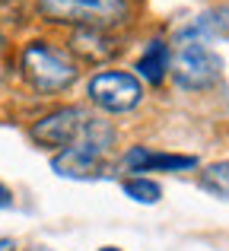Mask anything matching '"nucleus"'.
<instances>
[{
    "mask_svg": "<svg viewBox=\"0 0 229 251\" xmlns=\"http://www.w3.org/2000/svg\"><path fill=\"white\" fill-rule=\"evenodd\" d=\"M118 134L108 121L102 118H86L80 137H76L70 147L57 150L54 159H51V169L61 178H76V181H93V178H102L108 169V153H112Z\"/></svg>",
    "mask_w": 229,
    "mask_h": 251,
    "instance_id": "1",
    "label": "nucleus"
},
{
    "mask_svg": "<svg viewBox=\"0 0 229 251\" xmlns=\"http://www.w3.org/2000/svg\"><path fill=\"white\" fill-rule=\"evenodd\" d=\"M38 16L76 32H108L127 19V0H38Z\"/></svg>",
    "mask_w": 229,
    "mask_h": 251,
    "instance_id": "2",
    "label": "nucleus"
},
{
    "mask_svg": "<svg viewBox=\"0 0 229 251\" xmlns=\"http://www.w3.org/2000/svg\"><path fill=\"white\" fill-rule=\"evenodd\" d=\"M19 70H23V80L32 86L35 92H64L74 86V80L80 76L74 57L67 51L54 48L51 42H29L19 54Z\"/></svg>",
    "mask_w": 229,
    "mask_h": 251,
    "instance_id": "3",
    "label": "nucleus"
},
{
    "mask_svg": "<svg viewBox=\"0 0 229 251\" xmlns=\"http://www.w3.org/2000/svg\"><path fill=\"white\" fill-rule=\"evenodd\" d=\"M172 80L188 92H201L217 86L220 74H223V61L217 51H210L201 42H178V51L172 54V67H169Z\"/></svg>",
    "mask_w": 229,
    "mask_h": 251,
    "instance_id": "4",
    "label": "nucleus"
},
{
    "mask_svg": "<svg viewBox=\"0 0 229 251\" xmlns=\"http://www.w3.org/2000/svg\"><path fill=\"white\" fill-rule=\"evenodd\" d=\"M86 96L96 108L108 115H124L143 102V83L137 80V74H127V70H99L89 76Z\"/></svg>",
    "mask_w": 229,
    "mask_h": 251,
    "instance_id": "5",
    "label": "nucleus"
},
{
    "mask_svg": "<svg viewBox=\"0 0 229 251\" xmlns=\"http://www.w3.org/2000/svg\"><path fill=\"white\" fill-rule=\"evenodd\" d=\"M83 124H86V111L80 105H61V108L48 111L29 127V140L45 150H64L80 137Z\"/></svg>",
    "mask_w": 229,
    "mask_h": 251,
    "instance_id": "6",
    "label": "nucleus"
},
{
    "mask_svg": "<svg viewBox=\"0 0 229 251\" xmlns=\"http://www.w3.org/2000/svg\"><path fill=\"white\" fill-rule=\"evenodd\" d=\"M121 166L127 172H188V169H198V156H181V153H156V150L147 147H130L124 153Z\"/></svg>",
    "mask_w": 229,
    "mask_h": 251,
    "instance_id": "7",
    "label": "nucleus"
},
{
    "mask_svg": "<svg viewBox=\"0 0 229 251\" xmlns=\"http://www.w3.org/2000/svg\"><path fill=\"white\" fill-rule=\"evenodd\" d=\"M169 67H172V51L162 38H153V42L143 48V54L137 57L134 70H137V80H147L150 86H159L169 76Z\"/></svg>",
    "mask_w": 229,
    "mask_h": 251,
    "instance_id": "8",
    "label": "nucleus"
},
{
    "mask_svg": "<svg viewBox=\"0 0 229 251\" xmlns=\"http://www.w3.org/2000/svg\"><path fill=\"white\" fill-rule=\"evenodd\" d=\"M229 32V10H210L204 13V16H198L191 25H185V29L178 32V42H213V38L226 35Z\"/></svg>",
    "mask_w": 229,
    "mask_h": 251,
    "instance_id": "9",
    "label": "nucleus"
},
{
    "mask_svg": "<svg viewBox=\"0 0 229 251\" xmlns=\"http://www.w3.org/2000/svg\"><path fill=\"white\" fill-rule=\"evenodd\" d=\"M121 191L134 203H159V197H162V184L153 181V178H147V175H130V178H124V181H121Z\"/></svg>",
    "mask_w": 229,
    "mask_h": 251,
    "instance_id": "10",
    "label": "nucleus"
},
{
    "mask_svg": "<svg viewBox=\"0 0 229 251\" xmlns=\"http://www.w3.org/2000/svg\"><path fill=\"white\" fill-rule=\"evenodd\" d=\"M201 188L210 191L220 201H229V159L213 162V166H207L201 172Z\"/></svg>",
    "mask_w": 229,
    "mask_h": 251,
    "instance_id": "11",
    "label": "nucleus"
},
{
    "mask_svg": "<svg viewBox=\"0 0 229 251\" xmlns=\"http://www.w3.org/2000/svg\"><path fill=\"white\" fill-rule=\"evenodd\" d=\"M10 207H13V194L6 184H0V210H10Z\"/></svg>",
    "mask_w": 229,
    "mask_h": 251,
    "instance_id": "12",
    "label": "nucleus"
},
{
    "mask_svg": "<svg viewBox=\"0 0 229 251\" xmlns=\"http://www.w3.org/2000/svg\"><path fill=\"white\" fill-rule=\"evenodd\" d=\"M0 251H19V248H16L13 239H0Z\"/></svg>",
    "mask_w": 229,
    "mask_h": 251,
    "instance_id": "13",
    "label": "nucleus"
},
{
    "mask_svg": "<svg viewBox=\"0 0 229 251\" xmlns=\"http://www.w3.org/2000/svg\"><path fill=\"white\" fill-rule=\"evenodd\" d=\"M96 251H124V248H118V245H102V248H96Z\"/></svg>",
    "mask_w": 229,
    "mask_h": 251,
    "instance_id": "14",
    "label": "nucleus"
},
{
    "mask_svg": "<svg viewBox=\"0 0 229 251\" xmlns=\"http://www.w3.org/2000/svg\"><path fill=\"white\" fill-rule=\"evenodd\" d=\"M3 48H6V38H3V32H0V54H3Z\"/></svg>",
    "mask_w": 229,
    "mask_h": 251,
    "instance_id": "15",
    "label": "nucleus"
}]
</instances>
